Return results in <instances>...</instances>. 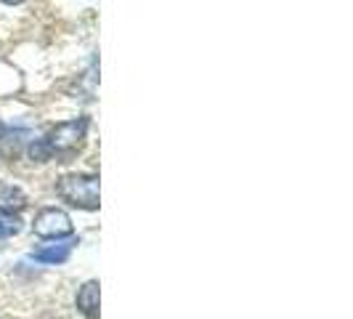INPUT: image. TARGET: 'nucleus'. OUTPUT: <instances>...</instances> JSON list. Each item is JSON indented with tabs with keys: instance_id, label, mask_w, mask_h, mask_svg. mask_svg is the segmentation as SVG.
Here are the masks:
<instances>
[{
	"instance_id": "f257e3e1",
	"label": "nucleus",
	"mask_w": 353,
	"mask_h": 319,
	"mask_svg": "<svg viewBox=\"0 0 353 319\" xmlns=\"http://www.w3.org/2000/svg\"><path fill=\"white\" fill-rule=\"evenodd\" d=\"M85 133H88V120L85 117H74V120H67V123L53 125L51 130L43 136V142H46L48 152H51V160H70L83 149Z\"/></svg>"
},
{
	"instance_id": "f03ea898",
	"label": "nucleus",
	"mask_w": 353,
	"mask_h": 319,
	"mask_svg": "<svg viewBox=\"0 0 353 319\" xmlns=\"http://www.w3.org/2000/svg\"><path fill=\"white\" fill-rule=\"evenodd\" d=\"M56 195L61 197L64 202H70L72 208L96 211L99 208V176H93V173H70V176L59 178Z\"/></svg>"
},
{
	"instance_id": "7ed1b4c3",
	"label": "nucleus",
	"mask_w": 353,
	"mask_h": 319,
	"mask_svg": "<svg viewBox=\"0 0 353 319\" xmlns=\"http://www.w3.org/2000/svg\"><path fill=\"white\" fill-rule=\"evenodd\" d=\"M32 229L37 237H46V240H61V237H70L72 234V218L59 208H43L32 221Z\"/></svg>"
},
{
	"instance_id": "20e7f679",
	"label": "nucleus",
	"mask_w": 353,
	"mask_h": 319,
	"mask_svg": "<svg viewBox=\"0 0 353 319\" xmlns=\"http://www.w3.org/2000/svg\"><path fill=\"white\" fill-rule=\"evenodd\" d=\"M24 208H27V195L21 192V186L8 184V181H0V213L17 215Z\"/></svg>"
},
{
	"instance_id": "39448f33",
	"label": "nucleus",
	"mask_w": 353,
	"mask_h": 319,
	"mask_svg": "<svg viewBox=\"0 0 353 319\" xmlns=\"http://www.w3.org/2000/svg\"><path fill=\"white\" fill-rule=\"evenodd\" d=\"M77 309L88 319H99V282L90 280L77 293Z\"/></svg>"
},
{
	"instance_id": "423d86ee",
	"label": "nucleus",
	"mask_w": 353,
	"mask_h": 319,
	"mask_svg": "<svg viewBox=\"0 0 353 319\" xmlns=\"http://www.w3.org/2000/svg\"><path fill=\"white\" fill-rule=\"evenodd\" d=\"M72 245H48V248H37L32 253L35 261H43V264H64L70 258Z\"/></svg>"
},
{
	"instance_id": "0eeeda50",
	"label": "nucleus",
	"mask_w": 353,
	"mask_h": 319,
	"mask_svg": "<svg viewBox=\"0 0 353 319\" xmlns=\"http://www.w3.org/2000/svg\"><path fill=\"white\" fill-rule=\"evenodd\" d=\"M21 231V221L17 215H6L0 213V240H8V237H17Z\"/></svg>"
},
{
	"instance_id": "6e6552de",
	"label": "nucleus",
	"mask_w": 353,
	"mask_h": 319,
	"mask_svg": "<svg viewBox=\"0 0 353 319\" xmlns=\"http://www.w3.org/2000/svg\"><path fill=\"white\" fill-rule=\"evenodd\" d=\"M27 155L32 157V162H48V160H51V152H48V146H46L43 139H35V142L30 144Z\"/></svg>"
},
{
	"instance_id": "1a4fd4ad",
	"label": "nucleus",
	"mask_w": 353,
	"mask_h": 319,
	"mask_svg": "<svg viewBox=\"0 0 353 319\" xmlns=\"http://www.w3.org/2000/svg\"><path fill=\"white\" fill-rule=\"evenodd\" d=\"M0 3H6V6H19V3H24V0H0Z\"/></svg>"
},
{
	"instance_id": "9d476101",
	"label": "nucleus",
	"mask_w": 353,
	"mask_h": 319,
	"mask_svg": "<svg viewBox=\"0 0 353 319\" xmlns=\"http://www.w3.org/2000/svg\"><path fill=\"white\" fill-rule=\"evenodd\" d=\"M3 136H6V123L0 120V142H3Z\"/></svg>"
}]
</instances>
